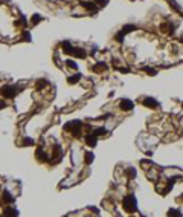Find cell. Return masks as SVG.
I'll return each instance as SVG.
<instances>
[{
	"mask_svg": "<svg viewBox=\"0 0 183 217\" xmlns=\"http://www.w3.org/2000/svg\"><path fill=\"white\" fill-rule=\"evenodd\" d=\"M5 214H8V216H17V214H19V211H17V210H12V208H9V210H6V211H5Z\"/></svg>",
	"mask_w": 183,
	"mask_h": 217,
	"instance_id": "e0dca14e",
	"label": "cell"
},
{
	"mask_svg": "<svg viewBox=\"0 0 183 217\" xmlns=\"http://www.w3.org/2000/svg\"><path fill=\"white\" fill-rule=\"evenodd\" d=\"M66 64H67L70 69H77V67H78V66H77V63H75L73 60H67V61H66Z\"/></svg>",
	"mask_w": 183,
	"mask_h": 217,
	"instance_id": "2e32d148",
	"label": "cell"
},
{
	"mask_svg": "<svg viewBox=\"0 0 183 217\" xmlns=\"http://www.w3.org/2000/svg\"><path fill=\"white\" fill-rule=\"evenodd\" d=\"M93 158H95V156H93L92 152H87V153H86V162H87V164H92V162H93Z\"/></svg>",
	"mask_w": 183,
	"mask_h": 217,
	"instance_id": "5bb4252c",
	"label": "cell"
},
{
	"mask_svg": "<svg viewBox=\"0 0 183 217\" xmlns=\"http://www.w3.org/2000/svg\"><path fill=\"white\" fill-rule=\"evenodd\" d=\"M168 216H180V211H177V210H171V211H168Z\"/></svg>",
	"mask_w": 183,
	"mask_h": 217,
	"instance_id": "ffe728a7",
	"label": "cell"
},
{
	"mask_svg": "<svg viewBox=\"0 0 183 217\" xmlns=\"http://www.w3.org/2000/svg\"><path fill=\"white\" fill-rule=\"evenodd\" d=\"M41 20H43V17L40 15V14H34V15H32V19H31V25L35 26V25H38Z\"/></svg>",
	"mask_w": 183,
	"mask_h": 217,
	"instance_id": "8fae6325",
	"label": "cell"
},
{
	"mask_svg": "<svg viewBox=\"0 0 183 217\" xmlns=\"http://www.w3.org/2000/svg\"><path fill=\"white\" fill-rule=\"evenodd\" d=\"M61 46H63V51L66 52V54H72V49H73V46L70 45L69 41H63V45H61Z\"/></svg>",
	"mask_w": 183,
	"mask_h": 217,
	"instance_id": "9c48e42d",
	"label": "cell"
},
{
	"mask_svg": "<svg viewBox=\"0 0 183 217\" xmlns=\"http://www.w3.org/2000/svg\"><path fill=\"white\" fill-rule=\"evenodd\" d=\"M107 133V130H105V128H98V130H95V133H93V135H96V136H99V135H105Z\"/></svg>",
	"mask_w": 183,
	"mask_h": 217,
	"instance_id": "ac0fdd59",
	"label": "cell"
},
{
	"mask_svg": "<svg viewBox=\"0 0 183 217\" xmlns=\"http://www.w3.org/2000/svg\"><path fill=\"white\" fill-rule=\"evenodd\" d=\"M144 104L146 105V107H150V109H157V107H159V103H157L154 98H145V99H144Z\"/></svg>",
	"mask_w": 183,
	"mask_h": 217,
	"instance_id": "5b68a950",
	"label": "cell"
},
{
	"mask_svg": "<svg viewBox=\"0 0 183 217\" xmlns=\"http://www.w3.org/2000/svg\"><path fill=\"white\" fill-rule=\"evenodd\" d=\"M122 205H124V208H125L127 211L133 212V211H136V208H137V202H136L134 196H127L125 199H124Z\"/></svg>",
	"mask_w": 183,
	"mask_h": 217,
	"instance_id": "6da1fadb",
	"label": "cell"
},
{
	"mask_svg": "<svg viewBox=\"0 0 183 217\" xmlns=\"http://www.w3.org/2000/svg\"><path fill=\"white\" fill-rule=\"evenodd\" d=\"M144 70H145V72H148L150 75H156V73H157V72H156V69H153V67H145Z\"/></svg>",
	"mask_w": 183,
	"mask_h": 217,
	"instance_id": "d6986e66",
	"label": "cell"
},
{
	"mask_svg": "<svg viewBox=\"0 0 183 217\" xmlns=\"http://www.w3.org/2000/svg\"><path fill=\"white\" fill-rule=\"evenodd\" d=\"M127 176L130 179H134L136 178V171H134V168H130V170H127Z\"/></svg>",
	"mask_w": 183,
	"mask_h": 217,
	"instance_id": "9a60e30c",
	"label": "cell"
},
{
	"mask_svg": "<svg viewBox=\"0 0 183 217\" xmlns=\"http://www.w3.org/2000/svg\"><path fill=\"white\" fill-rule=\"evenodd\" d=\"M95 2H96L98 5H99V6H105V5H107V2H108V0H95Z\"/></svg>",
	"mask_w": 183,
	"mask_h": 217,
	"instance_id": "44dd1931",
	"label": "cell"
},
{
	"mask_svg": "<svg viewBox=\"0 0 183 217\" xmlns=\"http://www.w3.org/2000/svg\"><path fill=\"white\" fill-rule=\"evenodd\" d=\"M86 142H87V145H90V147H95L96 142H98V136L96 135H86Z\"/></svg>",
	"mask_w": 183,
	"mask_h": 217,
	"instance_id": "52a82bcc",
	"label": "cell"
},
{
	"mask_svg": "<svg viewBox=\"0 0 183 217\" xmlns=\"http://www.w3.org/2000/svg\"><path fill=\"white\" fill-rule=\"evenodd\" d=\"M32 144H34L32 139H26V141H25V145H32Z\"/></svg>",
	"mask_w": 183,
	"mask_h": 217,
	"instance_id": "603a6c76",
	"label": "cell"
},
{
	"mask_svg": "<svg viewBox=\"0 0 183 217\" xmlns=\"http://www.w3.org/2000/svg\"><path fill=\"white\" fill-rule=\"evenodd\" d=\"M2 95L5 96V98H14V96H15V89L12 86H3Z\"/></svg>",
	"mask_w": 183,
	"mask_h": 217,
	"instance_id": "7a4b0ae2",
	"label": "cell"
},
{
	"mask_svg": "<svg viewBox=\"0 0 183 217\" xmlns=\"http://www.w3.org/2000/svg\"><path fill=\"white\" fill-rule=\"evenodd\" d=\"M3 202H6V203H12V202H14V197H12V194L9 191L3 193Z\"/></svg>",
	"mask_w": 183,
	"mask_h": 217,
	"instance_id": "30bf717a",
	"label": "cell"
},
{
	"mask_svg": "<svg viewBox=\"0 0 183 217\" xmlns=\"http://www.w3.org/2000/svg\"><path fill=\"white\" fill-rule=\"evenodd\" d=\"M23 38L26 40V41H29V40H31V35H29L28 32H25V34H23Z\"/></svg>",
	"mask_w": 183,
	"mask_h": 217,
	"instance_id": "7402d4cb",
	"label": "cell"
},
{
	"mask_svg": "<svg viewBox=\"0 0 183 217\" xmlns=\"http://www.w3.org/2000/svg\"><path fill=\"white\" fill-rule=\"evenodd\" d=\"M119 107H120V110H124V112H128V110L133 109V103L130 99H122L120 104H119Z\"/></svg>",
	"mask_w": 183,
	"mask_h": 217,
	"instance_id": "277c9868",
	"label": "cell"
},
{
	"mask_svg": "<svg viewBox=\"0 0 183 217\" xmlns=\"http://www.w3.org/2000/svg\"><path fill=\"white\" fill-rule=\"evenodd\" d=\"M93 72H96V73H99V72H104V70L107 69V66L104 64V63H98V64H95L93 66Z\"/></svg>",
	"mask_w": 183,
	"mask_h": 217,
	"instance_id": "ba28073f",
	"label": "cell"
},
{
	"mask_svg": "<svg viewBox=\"0 0 183 217\" xmlns=\"http://www.w3.org/2000/svg\"><path fill=\"white\" fill-rule=\"evenodd\" d=\"M79 5H81L83 8H86V9L89 12H96L98 8L95 5V2H89V0H83V2H79Z\"/></svg>",
	"mask_w": 183,
	"mask_h": 217,
	"instance_id": "3957f363",
	"label": "cell"
},
{
	"mask_svg": "<svg viewBox=\"0 0 183 217\" xmlns=\"http://www.w3.org/2000/svg\"><path fill=\"white\" fill-rule=\"evenodd\" d=\"M79 78H81V75H79V73H75V75H72V77L67 78V83H69V84H75V83L79 81Z\"/></svg>",
	"mask_w": 183,
	"mask_h": 217,
	"instance_id": "7c38bea8",
	"label": "cell"
},
{
	"mask_svg": "<svg viewBox=\"0 0 183 217\" xmlns=\"http://www.w3.org/2000/svg\"><path fill=\"white\" fill-rule=\"evenodd\" d=\"M72 55H75L77 58H86L87 57V52L84 49H78V47H73L72 49Z\"/></svg>",
	"mask_w": 183,
	"mask_h": 217,
	"instance_id": "8992f818",
	"label": "cell"
},
{
	"mask_svg": "<svg viewBox=\"0 0 183 217\" xmlns=\"http://www.w3.org/2000/svg\"><path fill=\"white\" fill-rule=\"evenodd\" d=\"M137 29V26H134V25H125L122 28V32L124 34H128V32H131V31H136Z\"/></svg>",
	"mask_w": 183,
	"mask_h": 217,
	"instance_id": "4fadbf2b",
	"label": "cell"
}]
</instances>
